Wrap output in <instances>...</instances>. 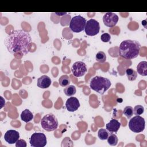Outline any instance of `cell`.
Wrapping results in <instances>:
<instances>
[{
	"instance_id": "6da1fadb",
	"label": "cell",
	"mask_w": 147,
	"mask_h": 147,
	"mask_svg": "<svg viewBox=\"0 0 147 147\" xmlns=\"http://www.w3.org/2000/svg\"><path fill=\"white\" fill-rule=\"evenodd\" d=\"M4 43L11 55L19 53L21 55H25L31 49L32 38L28 32L18 29L8 34Z\"/></svg>"
},
{
	"instance_id": "7a4b0ae2",
	"label": "cell",
	"mask_w": 147,
	"mask_h": 147,
	"mask_svg": "<svg viewBox=\"0 0 147 147\" xmlns=\"http://www.w3.org/2000/svg\"><path fill=\"white\" fill-rule=\"evenodd\" d=\"M141 45L136 40H126L123 41L119 47V55L125 59H133L137 57L140 52Z\"/></svg>"
},
{
	"instance_id": "3957f363",
	"label": "cell",
	"mask_w": 147,
	"mask_h": 147,
	"mask_svg": "<svg viewBox=\"0 0 147 147\" xmlns=\"http://www.w3.org/2000/svg\"><path fill=\"white\" fill-rule=\"evenodd\" d=\"M110 80L105 77L96 76L90 80V88L100 94H103L111 86Z\"/></svg>"
},
{
	"instance_id": "277c9868",
	"label": "cell",
	"mask_w": 147,
	"mask_h": 147,
	"mask_svg": "<svg viewBox=\"0 0 147 147\" xmlns=\"http://www.w3.org/2000/svg\"><path fill=\"white\" fill-rule=\"evenodd\" d=\"M42 129L48 131L56 130L58 127V121L53 114H48L44 115L40 121Z\"/></svg>"
},
{
	"instance_id": "5b68a950",
	"label": "cell",
	"mask_w": 147,
	"mask_h": 147,
	"mask_svg": "<svg viewBox=\"0 0 147 147\" xmlns=\"http://www.w3.org/2000/svg\"><path fill=\"white\" fill-rule=\"evenodd\" d=\"M128 126L132 131L140 133L145 129V121L143 117L140 115H136L130 119Z\"/></svg>"
},
{
	"instance_id": "8992f818",
	"label": "cell",
	"mask_w": 147,
	"mask_h": 147,
	"mask_svg": "<svg viewBox=\"0 0 147 147\" xmlns=\"http://www.w3.org/2000/svg\"><path fill=\"white\" fill-rule=\"evenodd\" d=\"M86 22V18L80 15L74 16L71 20L69 28L75 33H79L84 29Z\"/></svg>"
},
{
	"instance_id": "52a82bcc",
	"label": "cell",
	"mask_w": 147,
	"mask_h": 147,
	"mask_svg": "<svg viewBox=\"0 0 147 147\" xmlns=\"http://www.w3.org/2000/svg\"><path fill=\"white\" fill-rule=\"evenodd\" d=\"M29 142L33 147H44L47 142L46 136L40 132L34 133L29 139Z\"/></svg>"
},
{
	"instance_id": "ba28073f",
	"label": "cell",
	"mask_w": 147,
	"mask_h": 147,
	"mask_svg": "<svg viewBox=\"0 0 147 147\" xmlns=\"http://www.w3.org/2000/svg\"><path fill=\"white\" fill-rule=\"evenodd\" d=\"M100 30L99 23L95 19H90L86 22L84 31L87 35L93 36L99 33Z\"/></svg>"
},
{
	"instance_id": "9c48e42d",
	"label": "cell",
	"mask_w": 147,
	"mask_h": 147,
	"mask_svg": "<svg viewBox=\"0 0 147 147\" xmlns=\"http://www.w3.org/2000/svg\"><path fill=\"white\" fill-rule=\"evenodd\" d=\"M87 65L83 61H76L72 66L71 71L76 77H81L87 72Z\"/></svg>"
},
{
	"instance_id": "30bf717a",
	"label": "cell",
	"mask_w": 147,
	"mask_h": 147,
	"mask_svg": "<svg viewBox=\"0 0 147 147\" xmlns=\"http://www.w3.org/2000/svg\"><path fill=\"white\" fill-rule=\"evenodd\" d=\"M118 16L114 13L107 12L104 14L103 17V21L104 24L107 27H113L116 25L118 21Z\"/></svg>"
},
{
	"instance_id": "8fae6325",
	"label": "cell",
	"mask_w": 147,
	"mask_h": 147,
	"mask_svg": "<svg viewBox=\"0 0 147 147\" xmlns=\"http://www.w3.org/2000/svg\"><path fill=\"white\" fill-rule=\"evenodd\" d=\"M20 133L15 130H9L4 135V139L9 144H13L19 140Z\"/></svg>"
},
{
	"instance_id": "7c38bea8",
	"label": "cell",
	"mask_w": 147,
	"mask_h": 147,
	"mask_svg": "<svg viewBox=\"0 0 147 147\" xmlns=\"http://www.w3.org/2000/svg\"><path fill=\"white\" fill-rule=\"evenodd\" d=\"M65 106L68 111L70 112H74L76 111L79 108L80 103L76 98L71 96L67 100Z\"/></svg>"
},
{
	"instance_id": "4fadbf2b",
	"label": "cell",
	"mask_w": 147,
	"mask_h": 147,
	"mask_svg": "<svg viewBox=\"0 0 147 147\" xmlns=\"http://www.w3.org/2000/svg\"><path fill=\"white\" fill-rule=\"evenodd\" d=\"M37 86L41 88H48L51 84V79L47 75H44L37 79Z\"/></svg>"
},
{
	"instance_id": "5bb4252c",
	"label": "cell",
	"mask_w": 147,
	"mask_h": 147,
	"mask_svg": "<svg viewBox=\"0 0 147 147\" xmlns=\"http://www.w3.org/2000/svg\"><path fill=\"white\" fill-rule=\"evenodd\" d=\"M121 123L120 122L115 119H112L110 121L109 123H107L106 125V129L109 131L110 133H117L119 129L120 128Z\"/></svg>"
},
{
	"instance_id": "9a60e30c",
	"label": "cell",
	"mask_w": 147,
	"mask_h": 147,
	"mask_svg": "<svg viewBox=\"0 0 147 147\" xmlns=\"http://www.w3.org/2000/svg\"><path fill=\"white\" fill-rule=\"evenodd\" d=\"M137 71L141 76L147 75V62L142 61L140 62L137 66Z\"/></svg>"
},
{
	"instance_id": "2e32d148",
	"label": "cell",
	"mask_w": 147,
	"mask_h": 147,
	"mask_svg": "<svg viewBox=\"0 0 147 147\" xmlns=\"http://www.w3.org/2000/svg\"><path fill=\"white\" fill-rule=\"evenodd\" d=\"M33 118V114L29 109L23 110L21 114V119L25 122H29Z\"/></svg>"
},
{
	"instance_id": "e0dca14e",
	"label": "cell",
	"mask_w": 147,
	"mask_h": 147,
	"mask_svg": "<svg viewBox=\"0 0 147 147\" xmlns=\"http://www.w3.org/2000/svg\"><path fill=\"white\" fill-rule=\"evenodd\" d=\"M126 76L127 77L128 80L130 81L135 80L137 78V72L131 68H127L126 70Z\"/></svg>"
},
{
	"instance_id": "ac0fdd59",
	"label": "cell",
	"mask_w": 147,
	"mask_h": 147,
	"mask_svg": "<svg viewBox=\"0 0 147 147\" xmlns=\"http://www.w3.org/2000/svg\"><path fill=\"white\" fill-rule=\"evenodd\" d=\"M59 84L62 87H67L69 86L71 80L69 77L67 75H64L60 76V78L59 79Z\"/></svg>"
},
{
	"instance_id": "d6986e66",
	"label": "cell",
	"mask_w": 147,
	"mask_h": 147,
	"mask_svg": "<svg viewBox=\"0 0 147 147\" xmlns=\"http://www.w3.org/2000/svg\"><path fill=\"white\" fill-rule=\"evenodd\" d=\"M64 94L68 96H72L76 94V87L73 85H69L64 89Z\"/></svg>"
},
{
	"instance_id": "ffe728a7",
	"label": "cell",
	"mask_w": 147,
	"mask_h": 147,
	"mask_svg": "<svg viewBox=\"0 0 147 147\" xmlns=\"http://www.w3.org/2000/svg\"><path fill=\"white\" fill-rule=\"evenodd\" d=\"M107 142L111 146H115L118 144V137L117 136L112 133H110L107 138Z\"/></svg>"
},
{
	"instance_id": "44dd1931",
	"label": "cell",
	"mask_w": 147,
	"mask_h": 147,
	"mask_svg": "<svg viewBox=\"0 0 147 147\" xmlns=\"http://www.w3.org/2000/svg\"><path fill=\"white\" fill-rule=\"evenodd\" d=\"M109 135V131L105 129H100L98 132V138L101 140H107Z\"/></svg>"
},
{
	"instance_id": "7402d4cb",
	"label": "cell",
	"mask_w": 147,
	"mask_h": 147,
	"mask_svg": "<svg viewBox=\"0 0 147 147\" xmlns=\"http://www.w3.org/2000/svg\"><path fill=\"white\" fill-rule=\"evenodd\" d=\"M95 58H96V60L97 61L103 63L105 62V61L106 60V55L103 52L99 51L96 53Z\"/></svg>"
},
{
	"instance_id": "603a6c76",
	"label": "cell",
	"mask_w": 147,
	"mask_h": 147,
	"mask_svg": "<svg viewBox=\"0 0 147 147\" xmlns=\"http://www.w3.org/2000/svg\"><path fill=\"white\" fill-rule=\"evenodd\" d=\"M123 113L124 115H125V116L128 119H129L133 115V108L131 106H126L123 109Z\"/></svg>"
},
{
	"instance_id": "cb8c5ba5",
	"label": "cell",
	"mask_w": 147,
	"mask_h": 147,
	"mask_svg": "<svg viewBox=\"0 0 147 147\" xmlns=\"http://www.w3.org/2000/svg\"><path fill=\"white\" fill-rule=\"evenodd\" d=\"M144 112V107L142 105H136L134 107L133 113L136 115H140L143 114Z\"/></svg>"
},
{
	"instance_id": "d4e9b609",
	"label": "cell",
	"mask_w": 147,
	"mask_h": 147,
	"mask_svg": "<svg viewBox=\"0 0 147 147\" xmlns=\"http://www.w3.org/2000/svg\"><path fill=\"white\" fill-rule=\"evenodd\" d=\"M111 39V36L107 33H103L100 36V40L104 42H107L110 41Z\"/></svg>"
},
{
	"instance_id": "484cf974",
	"label": "cell",
	"mask_w": 147,
	"mask_h": 147,
	"mask_svg": "<svg viewBox=\"0 0 147 147\" xmlns=\"http://www.w3.org/2000/svg\"><path fill=\"white\" fill-rule=\"evenodd\" d=\"M16 147H26V142L24 140L21 139L18 140L16 143Z\"/></svg>"
}]
</instances>
